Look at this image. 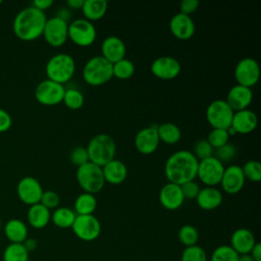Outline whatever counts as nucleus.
<instances>
[{
  "mask_svg": "<svg viewBox=\"0 0 261 261\" xmlns=\"http://www.w3.org/2000/svg\"><path fill=\"white\" fill-rule=\"evenodd\" d=\"M199 160L188 150H179L172 153L164 165V174L168 182L178 186L195 180L197 177Z\"/></svg>",
  "mask_w": 261,
  "mask_h": 261,
  "instance_id": "1",
  "label": "nucleus"
},
{
  "mask_svg": "<svg viewBox=\"0 0 261 261\" xmlns=\"http://www.w3.org/2000/svg\"><path fill=\"white\" fill-rule=\"evenodd\" d=\"M46 21L45 12L31 5L17 12L12 22V30L18 39L34 41L43 35Z\"/></svg>",
  "mask_w": 261,
  "mask_h": 261,
  "instance_id": "2",
  "label": "nucleus"
},
{
  "mask_svg": "<svg viewBox=\"0 0 261 261\" xmlns=\"http://www.w3.org/2000/svg\"><path fill=\"white\" fill-rule=\"evenodd\" d=\"M45 72L48 80L64 85L74 75L75 61L67 53H57L47 61Z\"/></svg>",
  "mask_w": 261,
  "mask_h": 261,
  "instance_id": "3",
  "label": "nucleus"
},
{
  "mask_svg": "<svg viewBox=\"0 0 261 261\" xmlns=\"http://www.w3.org/2000/svg\"><path fill=\"white\" fill-rule=\"evenodd\" d=\"M89 161L102 167L112 159L116 152V145L112 137L106 134L94 136L86 147Z\"/></svg>",
  "mask_w": 261,
  "mask_h": 261,
  "instance_id": "4",
  "label": "nucleus"
},
{
  "mask_svg": "<svg viewBox=\"0 0 261 261\" xmlns=\"http://www.w3.org/2000/svg\"><path fill=\"white\" fill-rule=\"evenodd\" d=\"M112 77V63L101 55L93 56L84 65L83 79L89 86L99 87L105 85Z\"/></svg>",
  "mask_w": 261,
  "mask_h": 261,
  "instance_id": "5",
  "label": "nucleus"
},
{
  "mask_svg": "<svg viewBox=\"0 0 261 261\" xmlns=\"http://www.w3.org/2000/svg\"><path fill=\"white\" fill-rule=\"evenodd\" d=\"M76 180L79 186L86 193L97 194L105 185V179L102 172V167L88 161L76 169Z\"/></svg>",
  "mask_w": 261,
  "mask_h": 261,
  "instance_id": "6",
  "label": "nucleus"
},
{
  "mask_svg": "<svg viewBox=\"0 0 261 261\" xmlns=\"http://www.w3.org/2000/svg\"><path fill=\"white\" fill-rule=\"evenodd\" d=\"M96 37V27L86 18H76L68 23V39L76 46L89 47L95 42Z\"/></svg>",
  "mask_w": 261,
  "mask_h": 261,
  "instance_id": "7",
  "label": "nucleus"
},
{
  "mask_svg": "<svg viewBox=\"0 0 261 261\" xmlns=\"http://www.w3.org/2000/svg\"><path fill=\"white\" fill-rule=\"evenodd\" d=\"M233 113L225 100L217 99L207 106L206 119L212 128L227 129L231 124Z\"/></svg>",
  "mask_w": 261,
  "mask_h": 261,
  "instance_id": "8",
  "label": "nucleus"
},
{
  "mask_svg": "<svg viewBox=\"0 0 261 261\" xmlns=\"http://www.w3.org/2000/svg\"><path fill=\"white\" fill-rule=\"evenodd\" d=\"M224 165L214 155L211 157L199 160L197 177L206 187H216L220 184Z\"/></svg>",
  "mask_w": 261,
  "mask_h": 261,
  "instance_id": "9",
  "label": "nucleus"
},
{
  "mask_svg": "<svg viewBox=\"0 0 261 261\" xmlns=\"http://www.w3.org/2000/svg\"><path fill=\"white\" fill-rule=\"evenodd\" d=\"M65 88L50 80L40 82L35 89L36 100L45 106H54L62 102Z\"/></svg>",
  "mask_w": 261,
  "mask_h": 261,
  "instance_id": "10",
  "label": "nucleus"
},
{
  "mask_svg": "<svg viewBox=\"0 0 261 261\" xmlns=\"http://www.w3.org/2000/svg\"><path fill=\"white\" fill-rule=\"evenodd\" d=\"M233 73L238 85L251 89L260 79V66L254 58L244 57L237 63Z\"/></svg>",
  "mask_w": 261,
  "mask_h": 261,
  "instance_id": "11",
  "label": "nucleus"
},
{
  "mask_svg": "<svg viewBox=\"0 0 261 261\" xmlns=\"http://www.w3.org/2000/svg\"><path fill=\"white\" fill-rule=\"evenodd\" d=\"M71 228L73 233L85 242H92L101 233V223L93 214L76 215Z\"/></svg>",
  "mask_w": 261,
  "mask_h": 261,
  "instance_id": "12",
  "label": "nucleus"
},
{
  "mask_svg": "<svg viewBox=\"0 0 261 261\" xmlns=\"http://www.w3.org/2000/svg\"><path fill=\"white\" fill-rule=\"evenodd\" d=\"M42 36L50 46L61 47L68 39V23L57 16L47 18Z\"/></svg>",
  "mask_w": 261,
  "mask_h": 261,
  "instance_id": "13",
  "label": "nucleus"
},
{
  "mask_svg": "<svg viewBox=\"0 0 261 261\" xmlns=\"http://www.w3.org/2000/svg\"><path fill=\"white\" fill-rule=\"evenodd\" d=\"M43 192L40 181L33 176L22 177L16 186V193L19 200L29 206L40 203Z\"/></svg>",
  "mask_w": 261,
  "mask_h": 261,
  "instance_id": "14",
  "label": "nucleus"
},
{
  "mask_svg": "<svg viewBox=\"0 0 261 261\" xmlns=\"http://www.w3.org/2000/svg\"><path fill=\"white\" fill-rule=\"evenodd\" d=\"M151 72L157 79L169 81L175 79L181 69L179 61L171 56H160L151 64Z\"/></svg>",
  "mask_w": 261,
  "mask_h": 261,
  "instance_id": "15",
  "label": "nucleus"
},
{
  "mask_svg": "<svg viewBox=\"0 0 261 261\" xmlns=\"http://www.w3.org/2000/svg\"><path fill=\"white\" fill-rule=\"evenodd\" d=\"M135 148L142 155H150L154 153L160 143L157 126L150 125L140 129L135 137Z\"/></svg>",
  "mask_w": 261,
  "mask_h": 261,
  "instance_id": "16",
  "label": "nucleus"
},
{
  "mask_svg": "<svg viewBox=\"0 0 261 261\" xmlns=\"http://www.w3.org/2000/svg\"><path fill=\"white\" fill-rule=\"evenodd\" d=\"M245 177L241 166L231 164L224 168L220 186L224 193L228 195L238 194L245 186Z\"/></svg>",
  "mask_w": 261,
  "mask_h": 261,
  "instance_id": "17",
  "label": "nucleus"
},
{
  "mask_svg": "<svg viewBox=\"0 0 261 261\" xmlns=\"http://www.w3.org/2000/svg\"><path fill=\"white\" fill-rule=\"evenodd\" d=\"M169 30L176 39L187 41L194 36L196 25L190 15L178 12L171 17L169 21Z\"/></svg>",
  "mask_w": 261,
  "mask_h": 261,
  "instance_id": "18",
  "label": "nucleus"
},
{
  "mask_svg": "<svg viewBox=\"0 0 261 261\" xmlns=\"http://www.w3.org/2000/svg\"><path fill=\"white\" fill-rule=\"evenodd\" d=\"M225 101L234 112L248 109L253 101V92L250 88L237 84L229 89Z\"/></svg>",
  "mask_w": 261,
  "mask_h": 261,
  "instance_id": "19",
  "label": "nucleus"
},
{
  "mask_svg": "<svg viewBox=\"0 0 261 261\" xmlns=\"http://www.w3.org/2000/svg\"><path fill=\"white\" fill-rule=\"evenodd\" d=\"M185 201L180 186L172 182L165 184L159 192V202L166 210L178 209Z\"/></svg>",
  "mask_w": 261,
  "mask_h": 261,
  "instance_id": "20",
  "label": "nucleus"
},
{
  "mask_svg": "<svg viewBox=\"0 0 261 261\" xmlns=\"http://www.w3.org/2000/svg\"><path fill=\"white\" fill-rule=\"evenodd\" d=\"M258 124V118L254 111L244 109L236 111L232 116L230 127L240 135H248L255 130Z\"/></svg>",
  "mask_w": 261,
  "mask_h": 261,
  "instance_id": "21",
  "label": "nucleus"
},
{
  "mask_svg": "<svg viewBox=\"0 0 261 261\" xmlns=\"http://www.w3.org/2000/svg\"><path fill=\"white\" fill-rule=\"evenodd\" d=\"M125 53L126 47L124 42L116 36L105 38L101 44V56L112 64L123 59Z\"/></svg>",
  "mask_w": 261,
  "mask_h": 261,
  "instance_id": "22",
  "label": "nucleus"
},
{
  "mask_svg": "<svg viewBox=\"0 0 261 261\" xmlns=\"http://www.w3.org/2000/svg\"><path fill=\"white\" fill-rule=\"evenodd\" d=\"M254 233L248 228H238L230 237V247L239 254H248L256 244Z\"/></svg>",
  "mask_w": 261,
  "mask_h": 261,
  "instance_id": "23",
  "label": "nucleus"
},
{
  "mask_svg": "<svg viewBox=\"0 0 261 261\" xmlns=\"http://www.w3.org/2000/svg\"><path fill=\"white\" fill-rule=\"evenodd\" d=\"M102 172L105 182L120 185L126 179L127 167L122 161L114 158L102 166Z\"/></svg>",
  "mask_w": 261,
  "mask_h": 261,
  "instance_id": "24",
  "label": "nucleus"
},
{
  "mask_svg": "<svg viewBox=\"0 0 261 261\" xmlns=\"http://www.w3.org/2000/svg\"><path fill=\"white\" fill-rule=\"evenodd\" d=\"M222 193L216 187H205L200 189L196 198L198 206L203 210H213L222 203Z\"/></svg>",
  "mask_w": 261,
  "mask_h": 261,
  "instance_id": "25",
  "label": "nucleus"
},
{
  "mask_svg": "<svg viewBox=\"0 0 261 261\" xmlns=\"http://www.w3.org/2000/svg\"><path fill=\"white\" fill-rule=\"evenodd\" d=\"M27 218L29 224L37 229L44 228L51 221V212L41 203L29 207Z\"/></svg>",
  "mask_w": 261,
  "mask_h": 261,
  "instance_id": "26",
  "label": "nucleus"
},
{
  "mask_svg": "<svg viewBox=\"0 0 261 261\" xmlns=\"http://www.w3.org/2000/svg\"><path fill=\"white\" fill-rule=\"evenodd\" d=\"M4 233L10 243L22 244L28 238V226L22 220L11 218L4 225Z\"/></svg>",
  "mask_w": 261,
  "mask_h": 261,
  "instance_id": "27",
  "label": "nucleus"
},
{
  "mask_svg": "<svg viewBox=\"0 0 261 261\" xmlns=\"http://www.w3.org/2000/svg\"><path fill=\"white\" fill-rule=\"evenodd\" d=\"M108 4L105 0H85L82 7L84 18L93 22L104 17L107 12Z\"/></svg>",
  "mask_w": 261,
  "mask_h": 261,
  "instance_id": "28",
  "label": "nucleus"
},
{
  "mask_svg": "<svg viewBox=\"0 0 261 261\" xmlns=\"http://www.w3.org/2000/svg\"><path fill=\"white\" fill-rule=\"evenodd\" d=\"M157 133L160 142L168 145L176 144L181 138L180 128L175 123L169 121L157 125Z\"/></svg>",
  "mask_w": 261,
  "mask_h": 261,
  "instance_id": "29",
  "label": "nucleus"
},
{
  "mask_svg": "<svg viewBox=\"0 0 261 261\" xmlns=\"http://www.w3.org/2000/svg\"><path fill=\"white\" fill-rule=\"evenodd\" d=\"M73 207L76 215H91L97 208V199L95 195L84 192L76 197Z\"/></svg>",
  "mask_w": 261,
  "mask_h": 261,
  "instance_id": "30",
  "label": "nucleus"
},
{
  "mask_svg": "<svg viewBox=\"0 0 261 261\" xmlns=\"http://www.w3.org/2000/svg\"><path fill=\"white\" fill-rule=\"evenodd\" d=\"M75 217V212L68 207H57L51 213V221L59 228L71 227Z\"/></svg>",
  "mask_w": 261,
  "mask_h": 261,
  "instance_id": "31",
  "label": "nucleus"
},
{
  "mask_svg": "<svg viewBox=\"0 0 261 261\" xmlns=\"http://www.w3.org/2000/svg\"><path fill=\"white\" fill-rule=\"evenodd\" d=\"M30 253L22 244L10 243L3 252V261H29Z\"/></svg>",
  "mask_w": 261,
  "mask_h": 261,
  "instance_id": "32",
  "label": "nucleus"
},
{
  "mask_svg": "<svg viewBox=\"0 0 261 261\" xmlns=\"http://www.w3.org/2000/svg\"><path fill=\"white\" fill-rule=\"evenodd\" d=\"M135 64L129 59L123 58L112 64V73L118 80L130 79L135 73Z\"/></svg>",
  "mask_w": 261,
  "mask_h": 261,
  "instance_id": "33",
  "label": "nucleus"
},
{
  "mask_svg": "<svg viewBox=\"0 0 261 261\" xmlns=\"http://www.w3.org/2000/svg\"><path fill=\"white\" fill-rule=\"evenodd\" d=\"M62 102L68 109L77 110L83 107L85 103V97L80 90L69 88V89H65Z\"/></svg>",
  "mask_w": 261,
  "mask_h": 261,
  "instance_id": "34",
  "label": "nucleus"
},
{
  "mask_svg": "<svg viewBox=\"0 0 261 261\" xmlns=\"http://www.w3.org/2000/svg\"><path fill=\"white\" fill-rule=\"evenodd\" d=\"M177 238H178V241L185 247H191V246L197 245V242L199 240V232L194 225L185 224L178 229Z\"/></svg>",
  "mask_w": 261,
  "mask_h": 261,
  "instance_id": "35",
  "label": "nucleus"
},
{
  "mask_svg": "<svg viewBox=\"0 0 261 261\" xmlns=\"http://www.w3.org/2000/svg\"><path fill=\"white\" fill-rule=\"evenodd\" d=\"M239 254L229 246L221 245L214 249L210 261H238Z\"/></svg>",
  "mask_w": 261,
  "mask_h": 261,
  "instance_id": "36",
  "label": "nucleus"
},
{
  "mask_svg": "<svg viewBox=\"0 0 261 261\" xmlns=\"http://www.w3.org/2000/svg\"><path fill=\"white\" fill-rule=\"evenodd\" d=\"M245 179L252 182H259L261 180V164L257 160H249L241 166Z\"/></svg>",
  "mask_w": 261,
  "mask_h": 261,
  "instance_id": "37",
  "label": "nucleus"
},
{
  "mask_svg": "<svg viewBox=\"0 0 261 261\" xmlns=\"http://www.w3.org/2000/svg\"><path fill=\"white\" fill-rule=\"evenodd\" d=\"M228 133L227 129H222V128H212V130L208 134L207 137V142L211 145L213 149H218L225 144L228 143Z\"/></svg>",
  "mask_w": 261,
  "mask_h": 261,
  "instance_id": "38",
  "label": "nucleus"
},
{
  "mask_svg": "<svg viewBox=\"0 0 261 261\" xmlns=\"http://www.w3.org/2000/svg\"><path fill=\"white\" fill-rule=\"evenodd\" d=\"M180 261H207V254L205 250L198 245L186 247L181 253Z\"/></svg>",
  "mask_w": 261,
  "mask_h": 261,
  "instance_id": "39",
  "label": "nucleus"
},
{
  "mask_svg": "<svg viewBox=\"0 0 261 261\" xmlns=\"http://www.w3.org/2000/svg\"><path fill=\"white\" fill-rule=\"evenodd\" d=\"M214 149L211 147V145L207 142V140L201 139L197 141L193 148V154L198 160H202L208 157H211L213 154Z\"/></svg>",
  "mask_w": 261,
  "mask_h": 261,
  "instance_id": "40",
  "label": "nucleus"
},
{
  "mask_svg": "<svg viewBox=\"0 0 261 261\" xmlns=\"http://www.w3.org/2000/svg\"><path fill=\"white\" fill-rule=\"evenodd\" d=\"M215 154H216L215 157L220 162H222V163L230 162L237 156V149H236L234 145H232L230 143H227L224 146L216 149Z\"/></svg>",
  "mask_w": 261,
  "mask_h": 261,
  "instance_id": "41",
  "label": "nucleus"
},
{
  "mask_svg": "<svg viewBox=\"0 0 261 261\" xmlns=\"http://www.w3.org/2000/svg\"><path fill=\"white\" fill-rule=\"evenodd\" d=\"M40 203L45 206L46 208L50 209H56L60 203V197L59 195L54 191H44L40 200Z\"/></svg>",
  "mask_w": 261,
  "mask_h": 261,
  "instance_id": "42",
  "label": "nucleus"
},
{
  "mask_svg": "<svg viewBox=\"0 0 261 261\" xmlns=\"http://www.w3.org/2000/svg\"><path fill=\"white\" fill-rule=\"evenodd\" d=\"M70 161L72 164H74L77 167L87 163L89 161L87 149L82 146L75 147L70 153Z\"/></svg>",
  "mask_w": 261,
  "mask_h": 261,
  "instance_id": "43",
  "label": "nucleus"
},
{
  "mask_svg": "<svg viewBox=\"0 0 261 261\" xmlns=\"http://www.w3.org/2000/svg\"><path fill=\"white\" fill-rule=\"evenodd\" d=\"M180 189L185 199H190V200L196 199L200 191V187L195 180H191L180 185Z\"/></svg>",
  "mask_w": 261,
  "mask_h": 261,
  "instance_id": "44",
  "label": "nucleus"
},
{
  "mask_svg": "<svg viewBox=\"0 0 261 261\" xmlns=\"http://www.w3.org/2000/svg\"><path fill=\"white\" fill-rule=\"evenodd\" d=\"M200 6L198 0H182L179 4V12L186 15H190L195 12Z\"/></svg>",
  "mask_w": 261,
  "mask_h": 261,
  "instance_id": "45",
  "label": "nucleus"
},
{
  "mask_svg": "<svg viewBox=\"0 0 261 261\" xmlns=\"http://www.w3.org/2000/svg\"><path fill=\"white\" fill-rule=\"evenodd\" d=\"M12 125V118L10 116V114L0 108V133H4L6 130H8Z\"/></svg>",
  "mask_w": 261,
  "mask_h": 261,
  "instance_id": "46",
  "label": "nucleus"
},
{
  "mask_svg": "<svg viewBox=\"0 0 261 261\" xmlns=\"http://www.w3.org/2000/svg\"><path fill=\"white\" fill-rule=\"evenodd\" d=\"M54 4L53 0H35L32 3V6L37 8L40 11L45 12V10L49 9Z\"/></svg>",
  "mask_w": 261,
  "mask_h": 261,
  "instance_id": "47",
  "label": "nucleus"
},
{
  "mask_svg": "<svg viewBox=\"0 0 261 261\" xmlns=\"http://www.w3.org/2000/svg\"><path fill=\"white\" fill-rule=\"evenodd\" d=\"M22 245H23V247L25 248V250H27L29 253H31V252H33V251H35V250L37 249L38 243H37V241H36L35 239L28 237V238L24 240V242L22 243Z\"/></svg>",
  "mask_w": 261,
  "mask_h": 261,
  "instance_id": "48",
  "label": "nucleus"
},
{
  "mask_svg": "<svg viewBox=\"0 0 261 261\" xmlns=\"http://www.w3.org/2000/svg\"><path fill=\"white\" fill-rule=\"evenodd\" d=\"M249 254L254 261H261V244L257 242Z\"/></svg>",
  "mask_w": 261,
  "mask_h": 261,
  "instance_id": "49",
  "label": "nucleus"
},
{
  "mask_svg": "<svg viewBox=\"0 0 261 261\" xmlns=\"http://www.w3.org/2000/svg\"><path fill=\"white\" fill-rule=\"evenodd\" d=\"M85 0H67L66 5L68 9H73V10H80L82 9L84 5Z\"/></svg>",
  "mask_w": 261,
  "mask_h": 261,
  "instance_id": "50",
  "label": "nucleus"
},
{
  "mask_svg": "<svg viewBox=\"0 0 261 261\" xmlns=\"http://www.w3.org/2000/svg\"><path fill=\"white\" fill-rule=\"evenodd\" d=\"M55 16H57V17H59L62 20L67 22L68 19L70 18V11H69L68 8H61V9L58 10V12H57V14Z\"/></svg>",
  "mask_w": 261,
  "mask_h": 261,
  "instance_id": "51",
  "label": "nucleus"
},
{
  "mask_svg": "<svg viewBox=\"0 0 261 261\" xmlns=\"http://www.w3.org/2000/svg\"><path fill=\"white\" fill-rule=\"evenodd\" d=\"M238 261H254V260L251 257V255L248 253V254H241V255H239Z\"/></svg>",
  "mask_w": 261,
  "mask_h": 261,
  "instance_id": "52",
  "label": "nucleus"
},
{
  "mask_svg": "<svg viewBox=\"0 0 261 261\" xmlns=\"http://www.w3.org/2000/svg\"><path fill=\"white\" fill-rule=\"evenodd\" d=\"M1 226H2V223H1V218H0V231H1Z\"/></svg>",
  "mask_w": 261,
  "mask_h": 261,
  "instance_id": "53",
  "label": "nucleus"
},
{
  "mask_svg": "<svg viewBox=\"0 0 261 261\" xmlns=\"http://www.w3.org/2000/svg\"><path fill=\"white\" fill-rule=\"evenodd\" d=\"M1 3H2V1H1V0H0V5H1Z\"/></svg>",
  "mask_w": 261,
  "mask_h": 261,
  "instance_id": "54",
  "label": "nucleus"
}]
</instances>
